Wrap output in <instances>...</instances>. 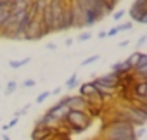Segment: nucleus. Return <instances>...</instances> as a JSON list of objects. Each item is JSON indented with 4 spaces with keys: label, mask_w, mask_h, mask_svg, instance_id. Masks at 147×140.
Masks as SVG:
<instances>
[{
    "label": "nucleus",
    "mask_w": 147,
    "mask_h": 140,
    "mask_svg": "<svg viewBox=\"0 0 147 140\" xmlns=\"http://www.w3.org/2000/svg\"><path fill=\"white\" fill-rule=\"evenodd\" d=\"M31 5V2L28 0H12V7H11V14L19 12V11H28Z\"/></svg>",
    "instance_id": "obj_12"
},
{
    "label": "nucleus",
    "mask_w": 147,
    "mask_h": 140,
    "mask_svg": "<svg viewBox=\"0 0 147 140\" xmlns=\"http://www.w3.org/2000/svg\"><path fill=\"white\" fill-rule=\"evenodd\" d=\"M76 87H78V75L75 73V75H71V78L66 81V88L67 90H75Z\"/></svg>",
    "instance_id": "obj_14"
},
{
    "label": "nucleus",
    "mask_w": 147,
    "mask_h": 140,
    "mask_svg": "<svg viewBox=\"0 0 147 140\" xmlns=\"http://www.w3.org/2000/svg\"><path fill=\"white\" fill-rule=\"evenodd\" d=\"M45 140H54V138H45Z\"/></svg>",
    "instance_id": "obj_32"
},
{
    "label": "nucleus",
    "mask_w": 147,
    "mask_h": 140,
    "mask_svg": "<svg viewBox=\"0 0 147 140\" xmlns=\"http://www.w3.org/2000/svg\"><path fill=\"white\" fill-rule=\"evenodd\" d=\"M92 38V33H82V35H78V38H76V42H87V40H90Z\"/></svg>",
    "instance_id": "obj_20"
},
{
    "label": "nucleus",
    "mask_w": 147,
    "mask_h": 140,
    "mask_svg": "<svg viewBox=\"0 0 147 140\" xmlns=\"http://www.w3.org/2000/svg\"><path fill=\"white\" fill-rule=\"evenodd\" d=\"M61 92H62V87H57V88H54V90L50 92V95H59Z\"/></svg>",
    "instance_id": "obj_26"
},
{
    "label": "nucleus",
    "mask_w": 147,
    "mask_h": 140,
    "mask_svg": "<svg viewBox=\"0 0 147 140\" xmlns=\"http://www.w3.org/2000/svg\"><path fill=\"white\" fill-rule=\"evenodd\" d=\"M64 123L75 131H83L92 125V118H88L87 111H67Z\"/></svg>",
    "instance_id": "obj_1"
},
{
    "label": "nucleus",
    "mask_w": 147,
    "mask_h": 140,
    "mask_svg": "<svg viewBox=\"0 0 147 140\" xmlns=\"http://www.w3.org/2000/svg\"><path fill=\"white\" fill-rule=\"evenodd\" d=\"M131 28H133V23H125V24H119V26H116L118 33H121V31H128V30H131Z\"/></svg>",
    "instance_id": "obj_18"
},
{
    "label": "nucleus",
    "mask_w": 147,
    "mask_h": 140,
    "mask_svg": "<svg viewBox=\"0 0 147 140\" xmlns=\"http://www.w3.org/2000/svg\"><path fill=\"white\" fill-rule=\"evenodd\" d=\"M2 140H11V138H9V135H4V137H2Z\"/></svg>",
    "instance_id": "obj_31"
},
{
    "label": "nucleus",
    "mask_w": 147,
    "mask_h": 140,
    "mask_svg": "<svg viewBox=\"0 0 147 140\" xmlns=\"http://www.w3.org/2000/svg\"><path fill=\"white\" fill-rule=\"evenodd\" d=\"M114 35H118V30H116V26H114V28H111V30H107V31H106V36H114Z\"/></svg>",
    "instance_id": "obj_24"
},
{
    "label": "nucleus",
    "mask_w": 147,
    "mask_h": 140,
    "mask_svg": "<svg viewBox=\"0 0 147 140\" xmlns=\"http://www.w3.org/2000/svg\"><path fill=\"white\" fill-rule=\"evenodd\" d=\"M67 107L62 104V100H59L57 104H54L49 111H47V114L55 121V123H64L66 121V114H67Z\"/></svg>",
    "instance_id": "obj_6"
},
{
    "label": "nucleus",
    "mask_w": 147,
    "mask_h": 140,
    "mask_svg": "<svg viewBox=\"0 0 147 140\" xmlns=\"http://www.w3.org/2000/svg\"><path fill=\"white\" fill-rule=\"evenodd\" d=\"M97 38H100V40H104V38H106V31H100V33L97 35Z\"/></svg>",
    "instance_id": "obj_29"
},
{
    "label": "nucleus",
    "mask_w": 147,
    "mask_h": 140,
    "mask_svg": "<svg viewBox=\"0 0 147 140\" xmlns=\"http://www.w3.org/2000/svg\"><path fill=\"white\" fill-rule=\"evenodd\" d=\"M47 48H49L50 52H55V50H57V45H55V43H49V45H47Z\"/></svg>",
    "instance_id": "obj_27"
},
{
    "label": "nucleus",
    "mask_w": 147,
    "mask_h": 140,
    "mask_svg": "<svg viewBox=\"0 0 147 140\" xmlns=\"http://www.w3.org/2000/svg\"><path fill=\"white\" fill-rule=\"evenodd\" d=\"M140 55H142V52H135L133 55H130L128 59H126V64L133 69L135 66H137V62H138V59H140Z\"/></svg>",
    "instance_id": "obj_15"
},
{
    "label": "nucleus",
    "mask_w": 147,
    "mask_h": 140,
    "mask_svg": "<svg viewBox=\"0 0 147 140\" xmlns=\"http://www.w3.org/2000/svg\"><path fill=\"white\" fill-rule=\"evenodd\" d=\"M49 97H50V92H43V94H40V95L36 97V104H42V102H45Z\"/></svg>",
    "instance_id": "obj_19"
},
{
    "label": "nucleus",
    "mask_w": 147,
    "mask_h": 140,
    "mask_svg": "<svg viewBox=\"0 0 147 140\" xmlns=\"http://www.w3.org/2000/svg\"><path fill=\"white\" fill-rule=\"evenodd\" d=\"M123 16H125V11H121V9L116 11V12H113V19H114V21H119Z\"/></svg>",
    "instance_id": "obj_21"
},
{
    "label": "nucleus",
    "mask_w": 147,
    "mask_h": 140,
    "mask_svg": "<svg viewBox=\"0 0 147 140\" xmlns=\"http://www.w3.org/2000/svg\"><path fill=\"white\" fill-rule=\"evenodd\" d=\"M147 95V81H135L133 83V97L138 99V102H144Z\"/></svg>",
    "instance_id": "obj_10"
},
{
    "label": "nucleus",
    "mask_w": 147,
    "mask_h": 140,
    "mask_svg": "<svg viewBox=\"0 0 147 140\" xmlns=\"http://www.w3.org/2000/svg\"><path fill=\"white\" fill-rule=\"evenodd\" d=\"M102 9H87L83 11V28H90L94 24H97L100 19H102Z\"/></svg>",
    "instance_id": "obj_7"
},
{
    "label": "nucleus",
    "mask_w": 147,
    "mask_h": 140,
    "mask_svg": "<svg viewBox=\"0 0 147 140\" xmlns=\"http://www.w3.org/2000/svg\"><path fill=\"white\" fill-rule=\"evenodd\" d=\"M61 100L69 111H87L88 109V102L85 99H82L80 95H66Z\"/></svg>",
    "instance_id": "obj_4"
},
{
    "label": "nucleus",
    "mask_w": 147,
    "mask_h": 140,
    "mask_svg": "<svg viewBox=\"0 0 147 140\" xmlns=\"http://www.w3.org/2000/svg\"><path fill=\"white\" fill-rule=\"evenodd\" d=\"M130 16L131 21H138V23H147V2L144 0H137L130 7Z\"/></svg>",
    "instance_id": "obj_3"
},
{
    "label": "nucleus",
    "mask_w": 147,
    "mask_h": 140,
    "mask_svg": "<svg viewBox=\"0 0 147 140\" xmlns=\"http://www.w3.org/2000/svg\"><path fill=\"white\" fill-rule=\"evenodd\" d=\"M145 42H147V35H142V36L138 38V42H137V47H142Z\"/></svg>",
    "instance_id": "obj_25"
},
{
    "label": "nucleus",
    "mask_w": 147,
    "mask_h": 140,
    "mask_svg": "<svg viewBox=\"0 0 147 140\" xmlns=\"http://www.w3.org/2000/svg\"><path fill=\"white\" fill-rule=\"evenodd\" d=\"M71 28H75V23H73V12H71L69 4H66L64 11H62V19H61V31H66V30H71Z\"/></svg>",
    "instance_id": "obj_9"
},
{
    "label": "nucleus",
    "mask_w": 147,
    "mask_h": 140,
    "mask_svg": "<svg viewBox=\"0 0 147 140\" xmlns=\"http://www.w3.org/2000/svg\"><path fill=\"white\" fill-rule=\"evenodd\" d=\"M18 123H19V119H18V118H14L12 121H9V125H4V131H5V130H9V128H12V126H16Z\"/></svg>",
    "instance_id": "obj_22"
},
{
    "label": "nucleus",
    "mask_w": 147,
    "mask_h": 140,
    "mask_svg": "<svg viewBox=\"0 0 147 140\" xmlns=\"http://www.w3.org/2000/svg\"><path fill=\"white\" fill-rule=\"evenodd\" d=\"M97 92H95V87L92 85V81H88V83H83L82 87H80V90H78V95L82 97V99H85V100H88L92 95H95Z\"/></svg>",
    "instance_id": "obj_11"
},
{
    "label": "nucleus",
    "mask_w": 147,
    "mask_h": 140,
    "mask_svg": "<svg viewBox=\"0 0 147 140\" xmlns=\"http://www.w3.org/2000/svg\"><path fill=\"white\" fill-rule=\"evenodd\" d=\"M35 85H36L35 80H24V81H23V87H26V88H31V87H35Z\"/></svg>",
    "instance_id": "obj_23"
},
{
    "label": "nucleus",
    "mask_w": 147,
    "mask_h": 140,
    "mask_svg": "<svg viewBox=\"0 0 147 140\" xmlns=\"http://www.w3.org/2000/svg\"><path fill=\"white\" fill-rule=\"evenodd\" d=\"M128 43H130V40H125V42H121V43H119V47H126Z\"/></svg>",
    "instance_id": "obj_30"
},
{
    "label": "nucleus",
    "mask_w": 147,
    "mask_h": 140,
    "mask_svg": "<svg viewBox=\"0 0 147 140\" xmlns=\"http://www.w3.org/2000/svg\"><path fill=\"white\" fill-rule=\"evenodd\" d=\"M30 61H31V57H24V59H21V61H11V62H9V67H12V69H19V67L26 66Z\"/></svg>",
    "instance_id": "obj_13"
},
{
    "label": "nucleus",
    "mask_w": 147,
    "mask_h": 140,
    "mask_svg": "<svg viewBox=\"0 0 147 140\" xmlns=\"http://www.w3.org/2000/svg\"><path fill=\"white\" fill-rule=\"evenodd\" d=\"M16 88H18V83H16V81H9L7 87H5V90H4V94H5V95H12V94L16 92Z\"/></svg>",
    "instance_id": "obj_16"
},
{
    "label": "nucleus",
    "mask_w": 147,
    "mask_h": 140,
    "mask_svg": "<svg viewBox=\"0 0 147 140\" xmlns=\"http://www.w3.org/2000/svg\"><path fill=\"white\" fill-rule=\"evenodd\" d=\"M99 59H100V55H92V57H87V59L82 62V67H83V66H90V64H94V62H95V61H99Z\"/></svg>",
    "instance_id": "obj_17"
},
{
    "label": "nucleus",
    "mask_w": 147,
    "mask_h": 140,
    "mask_svg": "<svg viewBox=\"0 0 147 140\" xmlns=\"http://www.w3.org/2000/svg\"><path fill=\"white\" fill-rule=\"evenodd\" d=\"M50 12H52V31H61V19L64 11V2L61 0H50Z\"/></svg>",
    "instance_id": "obj_2"
},
{
    "label": "nucleus",
    "mask_w": 147,
    "mask_h": 140,
    "mask_svg": "<svg viewBox=\"0 0 147 140\" xmlns=\"http://www.w3.org/2000/svg\"><path fill=\"white\" fill-rule=\"evenodd\" d=\"M73 42H75L73 38H67V40H66V47H71V45H73Z\"/></svg>",
    "instance_id": "obj_28"
},
{
    "label": "nucleus",
    "mask_w": 147,
    "mask_h": 140,
    "mask_svg": "<svg viewBox=\"0 0 147 140\" xmlns=\"http://www.w3.org/2000/svg\"><path fill=\"white\" fill-rule=\"evenodd\" d=\"M55 130L49 126H35L31 131V140H45V138H54Z\"/></svg>",
    "instance_id": "obj_8"
},
{
    "label": "nucleus",
    "mask_w": 147,
    "mask_h": 140,
    "mask_svg": "<svg viewBox=\"0 0 147 140\" xmlns=\"http://www.w3.org/2000/svg\"><path fill=\"white\" fill-rule=\"evenodd\" d=\"M42 19L40 18H33L31 21H30V24H28V31H26V40H30V42H33V40H40V38H43L42 36Z\"/></svg>",
    "instance_id": "obj_5"
}]
</instances>
